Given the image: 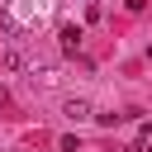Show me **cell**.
Masks as SVG:
<instances>
[{
    "label": "cell",
    "instance_id": "6da1fadb",
    "mask_svg": "<svg viewBox=\"0 0 152 152\" xmlns=\"http://www.w3.org/2000/svg\"><path fill=\"white\" fill-rule=\"evenodd\" d=\"M81 38H86V33H81V24H62V28H57V43H62V52H66V57H76V52H81Z\"/></svg>",
    "mask_w": 152,
    "mask_h": 152
},
{
    "label": "cell",
    "instance_id": "7a4b0ae2",
    "mask_svg": "<svg viewBox=\"0 0 152 152\" xmlns=\"http://www.w3.org/2000/svg\"><path fill=\"white\" fill-rule=\"evenodd\" d=\"M66 119H90V100H66Z\"/></svg>",
    "mask_w": 152,
    "mask_h": 152
},
{
    "label": "cell",
    "instance_id": "3957f363",
    "mask_svg": "<svg viewBox=\"0 0 152 152\" xmlns=\"http://www.w3.org/2000/svg\"><path fill=\"white\" fill-rule=\"evenodd\" d=\"M5 100H10V90H5V86H0V104H5Z\"/></svg>",
    "mask_w": 152,
    "mask_h": 152
},
{
    "label": "cell",
    "instance_id": "277c9868",
    "mask_svg": "<svg viewBox=\"0 0 152 152\" xmlns=\"http://www.w3.org/2000/svg\"><path fill=\"white\" fill-rule=\"evenodd\" d=\"M147 57H152V43H147Z\"/></svg>",
    "mask_w": 152,
    "mask_h": 152
},
{
    "label": "cell",
    "instance_id": "5b68a950",
    "mask_svg": "<svg viewBox=\"0 0 152 152\" xmlns=\"http://www.w3.org/2000/svg\"><path fill=\"white\" fill-rule=\"evenodd\" d=\"M147 152H152V147H147Z\"/></svg>",
    "mask_w": 152,
    "mask_h": 152
}]
</instances>
